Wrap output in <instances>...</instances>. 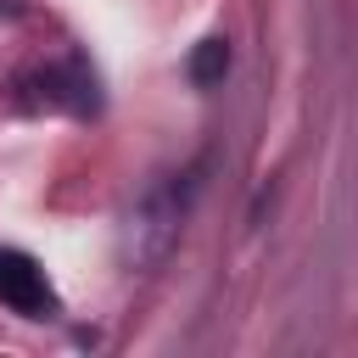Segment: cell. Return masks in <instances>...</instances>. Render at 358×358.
I'll list each match as a JSON object with an SVG mask.
<instances>
[{
	"mask_svg": "<svg viewBox=\"0 0 358 358\" xmlns=\"http://www.w3.org/2000/svg\"><path fill=\"white\" fill-rule=\"evenodd\" d=\"M201 168H207V162H190V168H179V173L151 179L145 196L129 207L123 257H129L134 268H151V263H162V257L173 252V241H179V229H185V218H190V201H196V190H201Z\"/></svg>",
	"mask_w": 358,
	"mask_h": 358,
	"instance_id": "1",
	"label": "cell"
},
{
	"mask_svg": "<svg viewBox=\"0 0 358 358\" xmlns=\"http://www.w3.org/2000/svg\"><path fill=\"white\" fill-rule=\"evenodd\" d=\"M229 62H235L229 39H224V34H207V39H201V45L190 50V62H185V78H190L196 90H213V84H224Z\"/></svg>",
	"mask_w": 358,
	"mask_h": 358,
	"instance_id": "3",
	"label": "cell"
},
{
	"mask_svg": "<svg viewBox=\"0 0 358 358\" xmlns=\"http://www.w3.org/2000/svg\"><path fill=\"white\" fill-rule=\"evenodd\" d=\"M0 302H6L11 313H22V319L56 313V291H50L45 268H39L28 252H17V246H0Z\"/></svg>",
	"mask_w": 358,
	"mask_h": 358,
	"instance_id": "2",
	"label": "cell"
}]
</instances>
